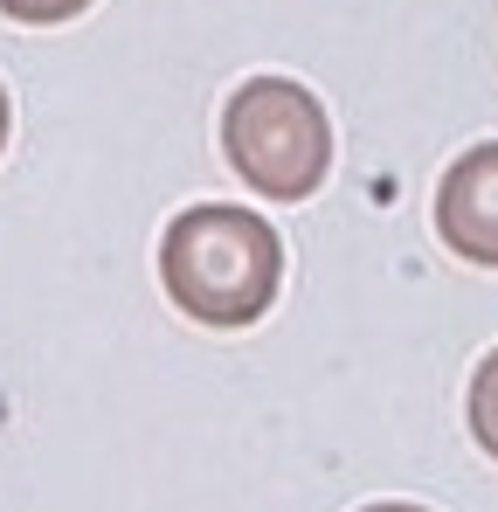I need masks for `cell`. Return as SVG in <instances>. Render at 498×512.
I'll list each match as a JSON object with an SVG mask.
<instances>
[{
    "mask_svg": "<svg viewBox=\"0 0 498 512\" xmlns=\"http://www.w3.org/2000/svg\"><path fill=\"white\" fill-rule=\"evenodd\" d=\"M160 284L194 326H256L284 284V236L236 201L180 208L160 236Z\"/></svg>",
    "mask_w": 498,
    "mask_h": 512,
    "instance_id": "6da1fadb",
    "label": "cell"
},
{
    "mask_svg": "<svg viewBox=\"0 0 498 512\" xmlns=\"http://www.w3.org/2000/svg\"><path fill=\"white\" fill-rule=\"evenodd\" d=\"M222 153L249 194L312 201L332 173V118L298 77H249L222 104Z\"/></svg>",
    "mask_w": 498,
    "mask_h": 512,
    "instance_id": "7a4b0ae2",
    "label": "cell"
},
{
    "mask_svg": "<svg viewBox=\"0 0 498 512\" xmlns=\"http://www.w3.org/2000/svg\"><path fill=\"white\" fill-rule=\"evenodd\" d=\"M436 236L450 243V256L498 270V139L457 153L436 180Z\"/></svg>",
    "mask_w": 498,
    "mask_h": 512,
    "instance_id": "3957f363",
    "label": "cell"
},
{
    "mask_svg": "<svg viewBox=\"0 0 498 512\" xmlns=\"http://www.w3.org/2000/svg\"><path fill=\"white\" fill-rule=\"evenodd\" d=\"M471 436H478L485 457H498V346L485 353V367L471 374Z\"/></svg>",
    "mask_w": 498,
    "mask_h": 512,
    "instance_id": "277c9868",
    "label": "cell"
},
{
    "mask_svg": "<svg viewBox=\"0 0 498 512\" xmlns=\"http://www.w3.org/2000/svg\"><path fill=\"white\" fill-rule=\"evenodd\" d=\"M90 0H0V14L7 21H21V28H56V21H77Z\"/></svg>",
    "mask_w": 498,
    "mask_h": 512,
    "instance_id": "5b68a950",
    "label": "cell"
},
{
    "mask_svg": "<svg viewBox=\"0 0 498 512\" xmlns=\"http://www.w3.org/2000/svg\"><path fill=\"white\" fill-rule=\"evenodd\" d=\"M360 512H429V506H409V499H381V506H360Z\"/></svg>",
    "mask_w": 498,
    "mask_h": 512,
    "instance_id": "8992f818",
    "label": "cell"
},
{
    "mask_svg": "<svg viewBox=\"0 0 498 512\" xmlns=\"http://www.w3.org/2000/svg\"><path fill=\"white\" fill-rule=\"evenodd\" d=\"M7 118H14V111H7V84H0V146H7Z\"/></svg>",
    "mask_w": 498,
    "mask_h": 512,
    "instance_id": "52a82bcc",
    "label": "cell"
}]
</instances>
